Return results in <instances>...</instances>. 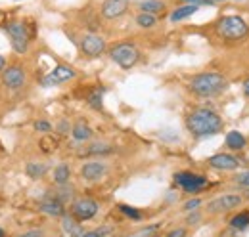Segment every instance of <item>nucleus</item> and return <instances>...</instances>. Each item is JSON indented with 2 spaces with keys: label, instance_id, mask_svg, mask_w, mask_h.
Instances as JSON below:
<instances>
[{
  "label": "nucleus",
  "instance_id": "f257e3e1",
  "mask_svg": "<svg viewBox=\"0 0 249 237\" xmlns=\"http://www.w3.org/2000/svg\"><path fill=\"white\" fill-rule=\"evenodd\" d=\"M186 128L196 138L215 136L222 130V118L211 109H196L186 117Z\"/></svg>",
  "mask_w": 249,
  "mask_h": 237
},
{
  "label": "nucleus",
  "instance_id": "f03ea898",
  "mask_svg": "<svg viewBox=\"0 0 249 237\" xmlns=\"http://www.w3.org/2000/svg\"><path fill=\"white\" fill-rule=\"evenodd\" d=\"M226 79L220 73H199L190 81V90L201 98L217 96L226 88Z\"/></svg>",
  "mask_w": 249,
  "mask_h": 237
},
{
  "label": "nucleus",
  "instance_id": "7ed1b4c3",
  "mask_svg": "<svg viewBox=\"0 0 249 237\" xmlns=\"http://www.w3.org/2000/svg\"><path fill=\"white\" fill-rule=\"evenodd\" d=\"M217 33L220 34V38L240 40L249 33V27L240 16H226L217 23Z\"/></svg>",
  "mask_w": 249,
  "mask_h": 237
},
{
  "label": "nucleus",
  "instance_id": "20e7f679",
  "mask_svg": "<svg viewBox=\"0 0 249 237\" xmlns=\"http://www.w3.org/2000/svg\"><path fill=\"white\" fill-rule=\"evenodd\" d=\"M109 58L113 59L121 69H132L140 59V52L134 44L121 42V44H117L109 50Z\"/></svg>",
  "mask_w": 249,
  "mask_h": 237
},
{
  "label": "nucleus",
  "instance_id": "39448f33",
  "mask_svg": "<svg viewBox=\"0 0 249 237\" xmlns=\"http://www.w3.org/2000/svg\"><path fill=\"white\" fill-rule=\"evenodd\" d=\"M6 33L10 34L12 40V48L18 54H25L29 48V33H27V25L21 21H10L6 23Z\"/></svg>",
  "mask_w": 249,
  "mask_h": 237
},
{
  "label": "nucleus",
  "instance_id": "423d86ee",
  "mask_svg": "<svg viewBox=\"0 0 249 237\" xmlns=\"http://www.w3.org/2000/svg\"><path fill=\"white\" fill-rule=\"evenodd\" d=\"M175 184L178 186V187H182L186 193H199L201 189H205L207 186H209V182H207V178L201 176V174H194V172H177L175 174Z\"/></svg>",
  "mask_w": 249,
  "mask_h": 237
},
{
  "label": "nucleus",
  "instance_id": "0eeeda50",
  "mask_svg": "<svg viewBox=\"0 0 249 237\" xmlns=\"http://www.w3.org/2000/svg\"><path fill=\"white\" fill-rule=\"evenodd\" d=\"M75 69L73 67H69V65H56L42 81H40V85L42 86H56V85H62V83H67V81H71V79H75Z\"/></svg>",
  "mask_w": 249,
  "mask_h": 237
},
{
  "label": "nucleus",
  "instance_id": "6e6552de",
  "mask_svg": "<svg viewBox=\"0 0 249 237\" xmlns=\"http://www.w3.org/2000/svg\"><path fill=\"white\" fill-rule=\"evenodd\" d=\"M79 46H81V52H83L85 56H89V58H98V56H102L104 50H106V40H104L102 36L90 33V34H85V36L81 38Z\"/></svg>",
  "mask_w": 249,
  "mask_h": 237
},
{
  "label": "nucleus",
  "instance_id": "1a4fd4ad",
  "mask_svg": "<svg viewBox=\"0 0 249 237\" xmlns=\"http://www.w3.org/2000/svg\"><path fill=\"white\" fill-rule=\"evenodd\" d=\"M71 214L77 218V220H90L98 214V203L94 199L89 197H83V199H77L73 205H71Z\"/></svg>",
  "mask_w": 249,
  "mask_h": 237
},
{
  "label": "nucleus",
  "instance_id": "9d476101",
  "mask_svg": "<svg viewBox=\"0 0 249 237\" xmlns=\"http://www.w3.org/2000/svg\"><path fill=\"white\" fill-rule=\"evenodd\" d=\"M242 197L240 195H222V197H217V199H213L211 203H209V212H213V214H218V212H228V210H232V208H238L242 205Z\"/></svg>",
  "mask_w": 249,
  "mask_h": 237
},
{
  "label": "nucleus",
  "instance_id": "9b49d317",
  "mask_svg": "<svg viewBox=\"0 0 249 237\" xmlns=\"http://www.w3.org/2000/svg\"><path fill=\"white\" fill-rule=\"evenodd\" d=\"M2 83L12 90L21 88V86L25 85V71H23V67H19V65L8 67V69L4 71V75H2Z\"/></svg>",
  "mask_w": 249,
  "mask_h": 237
},
{
  "label": "nucleus",
  "instance_id": "f8f14e48",
  "mask_svg": "<svg viewBox=\"0 0 249 237\" xmlns=\"http://www.w3.org/2000/svg\"><path fill=\"white\" fill-rule=\"evenodd\" d=\"M126 10H128V2L126 0H106L102 4V16L106 19H117V17L123 16Z\"/></svg>",
  "mask_w": 249,
  "mask_h": 237
},
{
  "label": "nucleus",
  "instance_id": "ddd939ff",
  "mask_svg": "<svg viewBox=\"0 0 249 237\" xmlns=\"http://www.w3.org/2000/svg\"><path fill=\"white\" fill-rule=\"evenodd\" d=\"M209 165L217 170H234L240 167V159H236L230 153H218V155L209 157Z\"/></svg>",
  "mask_w": 249,
  "mask_h": 237
},
{
  "label": "nucleus",
  "instance_id": "4468645a",
  "mask_svg": "<svg viewBox=\"0 0 249 237\" xmlns=\"http://www.w3.org/2000/svg\"><path fill=\"white\" fill-rule=\"evenodd\" d=\"M106 170H107V167H106L104 163H100V161H90V163H85V165H83L81 176L85 178V180H89V182H96V180H100V178L106 174Z\"/></svg>",
  "mask_w": 249,
  "mask_h": 237
},
{
  "label": "nucleus",
  "instance_id": "2eb2a0df",
  "mask_svg": "<svg viewBox=\"0 0 249 237\" xmlns=\"http://www.w3.org/2000/svg\"><path fill=\"white\" fill-rule=\"evenodd\" d=\"M81 220H77L75 216L71 214H63L62 216V230L65 236H71V237H83L85 236V230L81 228L79 224Z\"/></svg>",
  "mask_w": 249,
  "mask_h": 237
},
{
  "label": "nucleus",
  "instance_id": "dca6fc26",
  "mask_svg": "<svg viewBox=\"0 0 249 237\" xmlns=\"http://www.w3.org/2000/svg\"><path fill=\"white\" fill-rule=\"evenodd\" d=\"M40 210L48 216H63L65 214V208H63V203L60 199L52 197V199H46L40 203Z\"/></svg>",
  "mask_w": 249,
  "mask_h": 237
},
{
  "label": "nucleus",
  "instance_id": "f3484780",
  "mask_svg": "<svg viewBox=\"0 0 249 237\" xmlns=\"http://www.w3.org/2000/svg\"><path fill=\"white\" fill-rule=\"evenodd\" d=\"M199 10V6H196V4H184V6H178L177 10H173V14H171V21L173 23H177V21H182V19H186L190 16H194L196 12Z\"/></svg>",
  "mask_w": 249,
  "mask_h": 237
},
{
  "label": "nucleus",
  "instance_id": "a211bd4d",
  "mask_svg": "<svg viewBox=\"0 0 249 237\" xmlns=\"http://www.w3.org/2000/svg\"><path fill=\"white\" fill-rule=\"evenodd\" d=\"M224 140H226V146L232 149V151H240V149L246 148V144H248L246 136L242 132H238V130H230Z\"/></svg>",
  "mask_w": 249,
  "mask_h": 237
},
{
  "label": "nucleus",
  "instance_id": "6ab92c4d",
  "mask_svg": "<svg viewBox=\"0 0 249 237\" xmlns=\"http://www.w3.org/2000/svg\"><path fill=\"white\" fill-rule=\"evenodd\" d=\"M71 136H73L77 142H87V140H90V138H92V128H90L85 120H79V122L73 126Z\"/></svg>",
  "mask_w": 249,
  "mask_h": 237
},
{
  "label": "nucleus",
  "instance_id": "aec40b11",
  "mask_svg": "<svg viewBox=\"0 0 249 237\" xmlns=\"http://www.w3.org/2000/svg\"><path fill=\"white\" fill-rule=\"evenodd\" d=\"M69 178H71V170H69V167H67L65 163L58 165V167L54 169V182H56L58 186L67 184V182H69Z\"/></svg>",
  "mask_w": 249,
  "mask_h": 237
},
{
  "label": "nucleus",
  "instance_id": "412c9836",
  "mask_svg": "<svg viewBox=\"0 0 249 237\" xmlns=\"http://www.w3.org/2000/svg\"><path fill=\"white\" fill-rule=\"evenodd\" d=\"M136 25L142 27V29H152L157 25L156 14H148V12H142L138 17H136Z\"/></svg>",
  "mask_w": 249,
  "mask_h": 237
},
{
  "label": "nucleus",
  "instance_id": "4be33fe9",
  "mask_svg": "<svg viewBox=\"0 0 249 237\" xmlns=\"http://www.w3.org/2000/svg\"><path fill=\"white\" fill-rule=\"evenodd\" d=\"M46 170H48V167L46 165H42V163H29L27 165V169H25V172H27V176L29 178H42L46 174Z\"/></svg>",
  "mask_w": 249,
  "mask_h": 237
},
{
  "label": "nucleus",
  "instance_id": "5701e85b",
  "mask_svg": "<svg viewBox=\"0 0 249 237\" xmlns=\"http://www.w3.org/2000/svg\"><path fill=\"white\" fill-rule=\"evenodd\" d=\"M140 10L142 12H148V14H159L161 10H165V4L159 2V0H144L140 4Z\"/></svg>",
  "mask_w": 249,
  "mask_h": 237
},
{
  "label": "nucleus",
  "instance_id": "b1692460",
  "mask_svg": "<svg viewBox=\"0 0 249 237\" xmlns=\"http://www.w3.org/2000/svg\"><path fill=\"white\" fill-rule=\"evenodd\" d=\"M230 226L234 228V230H246L249 226V212H240V214H236L232 220H230Z\"/></svg>",
  "mask_w": 249,
  "mask_h": 237
},
{
  "label": "nucleus",
  "instance_id": "393cba45",
  "mask_svg": "<svg viewBox=\"0 0 249 237\" xmlns=\"http://www.w3.org/2000/svg\"><path fill=\"white\" fill-rule=\"evenodd\" d=\"M89 155H106V153H111V146L107 144H92L90 148L87 149Z\"/></svg>",
  "mask_w": 249,
  "mask_h": 237
},
{
  "label": "nucleus",
  "instance_id": "a878e982",
  "mask_svg": "<svg viewBox=\"0 0 249 237\" xmlns=\"http://www.w3.org/2000/svg\"><path fill=\"white\" fill-rule=\"evenodd\" d=\"M119 210L123 212L124 216L132 218V220H142V212H140V210H136L134 207H128V205H119Z\"/></svg>",
  "mask_w": 249,
  "mask_h": 237
},
{
  "label": "nucleus",
  "instance_id": "bb28decb",
  "mask_svg": "<svg viewBox=\"0 0 249 237\" xmlns=\"http://www.w3.org/2000/svg\"><path fill=\"white\" fill-rule=\"evenodd\" d=\"M102 94H104V90H96L89 96V105L92 109H102Z\"/></svg>",
  "mask_w": 249,
  "mask_h": 237
},
{
  "label": "nucleus",
  "instance_id": "cd10ccee",
  "mask_svg": "<svg viewBox=\"0 0 249 237\" xmlns=\"http://www.w3.org/2000/svg\"><path fill=\"white\" fill-rule=\"evenodd\" d=\"M71 197H73V189H71V187H67V184L60 186V191H58L56 199H60L62 203H67V201H69Z\"/></svg>",
  "mask_w": 249,
  "mask_h": 237
},
{
  "label": "nucleus",
  "instance_id": "c85d7f7f",
  "mask_svg": "<svg viewBox=\"0 0 249 237\" xmlns=\"http://www.w3.org/2000/svg\"><path fill=\"white\" fill-rule=\"evenodd\" d=\"M40 146H42V151H46V153H50V151H54V149L58 148V142H56L54 138H50V136H46V138H42V140H40Z\"/></svg>",
  "mask_w": 249,
  "mask_h": 237
},
{
  "label": "nucleus",
  "instance_id": "c756f323",
  "mask_svg": "<svg viewBox=\"0 0 249 237\" xmlns=\"http://www.w3.org/2000/svg\"><path fill=\"white\" fill-rule=\"evenodd\" d=\"M113 230L111 228H98V230H92V232H85L83 237H102V236H111Z\"/></svg>",
  "mask_w": 249,
  "mask_h": 237
},
{
  "label": "nucleus",
  "instance_id": "7c9ffc66",
  "mask_svg": "<svg viewBox=\"0 0 249 237\" xmlns=\"http://www.w3.org/2000/svg\"><path fill=\"white\" fill-rule=\"evenodd\" d=\"M35 130H36V132H44V134H46V132H50V130H52V124H50L48 120H36V122H35Z\"/></svg>",
  "mask_w": 249,
  "mask_h": 237
},
{
  "label": "nucleus",
  "instance_id": "2f4dec72",
  "mask_svg": "<svg viewBox=\"0 0 249 237\" xmlns=\"http://www.w3.org/2000/svg\"><path fill=\"white\" fill-rule=\"evenodd\" d=\"M236 184H238V186H242V187H249V170L240 172V174L236 176Z\"/></svg>",
  "mask_w": 249,
  "mask_h": 237
},
{
  "label": "nucleus",
  "instance_id": "473e14b6",
  "mask_svg": "<svg viewBox=\"0 0 249 237\" xmlns=\"http://www.w3.org/2000/svg\"><path fill=\"white\" fill-rule=\"evenodd\" d=\"M56 130H58V134L65 136V134H69L73 128H71V124H69L67 120H60V122H58V126H56Z\"/></svg>",
  "mask_w": 249,
  "mask_h": 237
},
{
  "label": "nucleus",
  "instance_id": "72a5a7b5",
  "mask_svg": "<svg viewBox=\"0 0 249 237\" xmlns=\"http://www.w3.org/2000/svg\"><path fill=\"white\" fill-rule=\"evenodd\" d=\"M201 207V199H190V201H186L184 203V210H188V212H192V210H196V208Z\"/></svg>",
  "mask_w": 249,
  "mask_h": 237
},
{
  "label": "nucleus",
  "instance_id": "f704fd0d",
  "mask_svg": "<svg viewBox=\"0 0 249 237\" xmlns=\"http://www.w3.org/2000/svg\"><path fill=\"white\" fill-rule=\"evenodd\" d=\"M182 4H196V6H213L211 0H180Z\"/></svg>",
  "mask_w": 249,
  "mask_h": 237
},
{
  "label": "nucleus",
  "instance_id": "c9c22d12",
  "mask_svg": "<svg viewBox=\"0 0 249 237\" xmlns=\"http://www.w3.org/2000/svg\"><path fill=\"white\" fill-rule=\"evenodd\" d=\"M199 220H201V216H199V212H197V208H196V210H192V214L188 216L186 222L188 224H197Z\"/></svg>",
  "mask_w": 249,
  "mask_h": 237
},
{
  "label": "nucleus",
  "instance_id": "e433bc0d",
  "mask_svg": "<svg viewBox=\"0 0 249 237\" xmlns=\"http://www.w3.org/2000/svg\"><path fill=\"white\" fill-rule=\"evenodd\" d=\"M157 228H159V226H152V228H146V230H140V232H138V236H152V234H156L157 232Z\"/></svg>",
  "mask_w": 249,
  "mask_h": 237
},
{
  "label": "nucleus",
  "instance_id": "4c0bfd02",
  "mask_svg": "<svg viewBox=\"0 0 249 237\" xmlns=\"http://www.w3.org/2000/svg\"><path fill=\"white\" fill-rule=\"evenodd\" d=\"M188 232L184 228H178V230H173V232H169V237H184Z\"/></svg>",
  "mask_w": 249,
  "mask_h": 237
},
{
  "label": "nucleus",
  "instance_id": "58836bf2",
  "mask_svg": "<svg viewBox=\"0 0 249 237\" xmlns=\"http://www.w3.org/2000/svg\"><path fill=\"white\" fill-rule=\"evenodd\" d=\"M23 236L25 237H40V236H44V232H42V230H31V232H25Z\"/></svg>",
  "mask_w": 249,
  "mask_h": 237
},
{
  "label": "nucleus",
  "instance_id": "ea45409f",
  "mask_svg": "<svg viewBox=\"0 0 249 237\" xmlns=\"http://www.w3.org/2000/svg\"><path fill=\"white\" fill-rule=\"evenodd\" d=\"M244 92H246V96L249 98V79L246 81V83H244Z\"/></svg>",
  "mask_w": 249,
  "mask_h": 237
},
{
  "label": "nucleus",
  "instance_id": "a19ab883",
  "mask_svg": "<svg viewBox=\"0 0 249 237\" xmlns=\"http://www.w3.org/2000/svg\"><path fill=\"white\" fill-rule=\"evenodd\" d=\"M4 65H6V59H4V56H0V71L4 69Z\"/></svg>",
  "mask_w": 249,
  "mask_h": 237
},
{
  "label": "nucleus",
  "instance_id": "79ce46f5",
  "mask_svg": "<svg viewBox=\"0 0 249 237\" xmlns=\"http://www.w3.org/2000/svg\"><path fill=\"white\" fill-rule=\"evenodd\" d=\"M4 236H6V232H4L2 228H0V237H4Z\"/></svg>",
  "mask_w": 249,
  "mask_h": 237
},
{
  "label": "nucleus",
  "instance_id": "37998d69",
  "mask_svg": "<svg viewBox=\"0 0 249 237\" xmlns=\"http://www.w3.org/2000/svg\"><path fill=\"white\" fill-rule=\"evenodd\" d=\"M248 197H249V191H248Z\"/></svg>",
  "mask_w": 249,
  "mask_h": 237
}]
</instances>
